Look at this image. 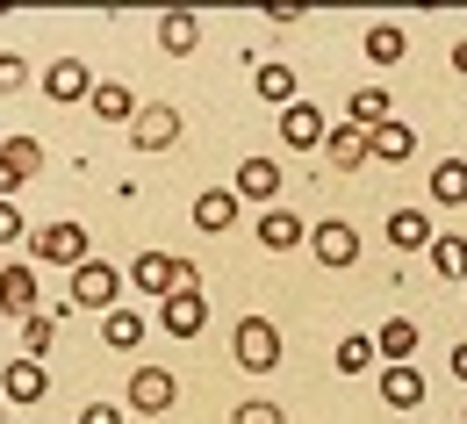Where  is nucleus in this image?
<instances>
[{
	"label": "nucleus",
	"mask_w": 467,
	"mask_h": 424,
	"mask_svg": "<svg viewBox=\"0 0 467 424\" xmlns=\"http://www.w3.org/2000/svg\"><path fill=\"white\" fill-rule=\"evenodd\" d=\"M324 151H331V166H367V159H374V144H367V129H352V122H338V129H331V144H324Z\"/></svg>",
	"instance_id": "27"
},
{
	"label": "nucleus",
	"mask_w": 467,
	"mask_h": 424,
	"mask_svg": "<svg viewBox=\"0 0 467 424\" xmlns=\"http://www.w3.org/2000/svg\"><path fill=\"white\" fill-rule=\"evenodd\" d=\"M309 252H317V266L346 274V266H359V231H352L346 216H324V223L309 231Z\"/></svg>",
	"instance_id": "6"
},
{
	"label": "nucleus",
	"mask_w": 467,
	"mask_h": 424,
	"mask_svg": "<svg viewBox=\"0 0 467 424\" xmlns=\"http://www.w3.org/2000/svg\"><path fill=\"white\" fill-rule=\"evenodd\" d=\"M0 396H7L15 410L44 403V396H51V374H44V360H7V367H0Z\"/></svg>",
	"instance_id": "12"
},
{
	"label": "nucleus",
	"mask_w": 467,
	"mask_h": 424,
	"mask_svg": "<svg viewBox=\"0 0 467 424\" xmlns=\"http://www.w3.org/2000/svg\"><path fill=\"white\" fill-rule=\"evenodd\" d=\"M431 202L439 209H461L467 202V159H439L431 166Z\"/></svg>",
	"instance_id": "25"
},
{
	"label": "nucleus",
	"mask_w": 467,
	"mask_h": 424,
	"mask_svg": "<svg viewBox=\"0 0 467 424\" xmlns=\"http://www.w3.org/2000/svg\"><path fill=\"white\" fill-rule=\"evenodd\" d=\"M202 324H209V295H202V288H180V295L159 303V331H173L180 346H187V338H202Z\"/></svg>",
	"instance_id": "9"
},
{
	"label": "nucleus",
	"mask_w": 467,
	"mask_h": 424,
	"mask_svg": "<svg viewBox=\"0 0 467 424\" xmlns=\"http://www.w3.org/2000/svg\"><path fill=\"white\" fill-rule=\"evenodd\" d=\"M29 231V216H22V202H0V244H15Z\"/></svg>",
	"instance_id": "34"
},
{
	"label": "nucleus",
	"mask_w": 467,
	"mask_h": 424,
	"mask_svg": "<svg viewBox=\"0 0 467 424\" xmlns=\"http://www.w3.org/2000/svg\"><path fill=\"white\" fill-rule=\"evenodd\" d=\"M389 101H396L389 87H359V94H352V101H346V122H352V129H381V122L396 116Z\"/></svg>",
	"instance_id": "20"
},
{
	"label": "nucleus",
	"mask_w": 467,
	"mask_h": 424,
	"mask_svg": "<svg viewBox=\"0 0 467 424\" xmlns=\"http://www.w3.org/2000/svg\"><path fill=\"white\" fill-rule=\"evenodd\" d=\"M130 144H137V151H173L180 144V109L173 101H144L137 122H130Z\"/></svg>",
	"instance_id": "7"
},
{
	"label": "nucleus",
	"mask_w": 467,
	"mask_h": 424,
	"mask_svg": "<svg viewBox=\"0 0 467 424\" xmlns=\"http://www.w3.org/2000/svg\"><path fill=\"white\" fill-rule=\"evenodd\" d=\"M231 194H237V202H266V209H274V194H281V166H274V159H237Z\"/></svg>",
	"instance_id": "14"
},
{
	"label": "nucleus",
	"mask_w": 467,
	"mask_h": 424,
	"mask_svg": "<svg viewBox=\"0 0 467 424\" xmlns=\"http://www.w3.org/2000/svg\"><path fill=\"white\" fill-rule=\"evenodd\" d=\"M0 309H7L15 324L44 309L36 303V266H29V259H7V266H0Z\"/></svg>",
	"instance_id": "13"
},
{
	"label": "nucleus",
	"mask_w": 467,
	"mask_h": 424,
	"mask_svg": "<svg viewBox=\"0 0 467 424\" xmlns=\"http://www.w3.org/2000/svg\"><path fill=\"white\" fill-rule=\"evenodd\" d=\"M231 424H288L281 418V403H266V396H252V403H237Z\"/></svg>",
	"instance_id": "32"
},
{
	"label": "nucleus",
	"mask_w": 467,
	"mask_h": 424,
	"mask_svg": "<svg viewBox=\"0 0 467 424\" xmlns=\"http://www.w3.org/2000/svg\"><path fill=\"white\" fill-rule=\"evenodd\" d=\"M29 87V58L22 51H0V94H22Z\"/></svg>",
	"instance_id": "33"
},
{
	"label": "nucleus",
	"mask_w": 467,
	"mask_h": 424,
	"mask_svg": "<svg viewBox=\"0 0 467 424\" xmlns=\"http://www.w3.org/2000/svg\"><path fill=\"white\" fill-rule=\"evenodd\" d=\"M252 94H259V101H274V109H295V72L266 58L259 72H252Z\"/></svg>",
	"instance_id": "26"
},
{
	"label": "nucleus",
	"mask_w": 467,
	"mask_h": 424,
	"mask_svg": "<svg viewBox=\"0 0 467 424\" xmlns=\"http://www.w3.org/2000/svg\"><path fill=\"white\" fill-rule=\"evenodd\" d=\"M359 51H367L374 65H396L403 58V29H396V22H374V29L359 36Z\"/></svg>",
	"instance_id": "31"
},
{
	"label": "nucleus",
	"mask_w": 467,
	"mask_h": 424,
	"mask_svg": "<svg viewBox=\"0 0 467 424\" xmlns=\"http://www.w3.org/2000/svg\"><path fill=\"white\" fill-rule=\"evenodd\" d=\"M331 360H338V374H374V367H381V346H374L367 331H352V338H338Z\"/></svg>",
	"instance_id": "28"
},
{
	"label": "nucleus",
	"mask_w": 467,
	"mask_h": 424,
	"mask_svg": "<svg viewBox=\"0 0 467 424\" xmlns=\"http://www.w3.org/2000/svg\"><path fill=\"white\" fill-rule=\"evenodd\" d=\"M36 173H44V144L36 137H7L0 144V202H15Z\"/></svg>",
	"instance_id": "5"
},
{
	"label": "nucleus",
	"mask_w": 467,
	"mask_h": 424,
	"mask_svg": "<svg viewBox=\"0 0 467 424\" xmlns=\"http://www.w3.org/2000/svg\"><path fill=\"white\" fill-rule=\"evenodd\" d=\"M173 396H180V381L166 374V367H137V374H130V410L166 418V410H173Z\"/></svg>",
	"instance_id": "11"
},
{
	"label": "nucleus",
	"mask_w": 467,
	"mask_h": 424,
	"mask_svg": "<svg viewBox=\"0 0 467 424\" xmlns=\"http://www.w3.org/2000/svg\"><path fill=\"white\" fill-rule=\"evenodd\" d=\"M29 244H36V259H44V266H72V274L94 259V238H87V223H72V216H65V223H44V231H36Z\"/></svg>",
	"instance_id": "3"
},
{
	"label": "nucleus",
	"mask_w": 467,
	"mask_h": 424,
	"mask_svg": "<svg viewBox=\"0 0 467 424\" xmlns=\"http://www.w3.org/2000/svg\"><path fill=\"white\" fill-rule=\"evenodd\" d=\"M281 144H288V151H324V144H331V122H324V109H317V101H295V109H281Z\"/></svg>",
	"instance_id": "8"
},
{
	"label": "nucleus",
	"mask_w": 467,
	"mask_h": 424,
	"mask_svg": "<svg viewBox=\"0 0 467 424\" xmlns=\"http://www.w3.org/2000/svg\"><path fill=\"white\" fill-rule=\"evenodd\" d=\"M116 295H122V266H109V259H87L79 274H72V309H116Z\"/></svg>",
	"instance_id": "4"
},
{
	"label": "nucleus",
	"mask_w": 467,
	"mask_h": 424,
	"mask_svg": "<svg viewBox=\"0 0 467 424\" xmlns=\"http://www.w3.org/2000/svg\"><path fill=\"white\" fill-rule=\"evenodd\" d=\"M453 72H461V79H467V36H461V44H453Z\"/></svg>",
	"instance_id": "36"
},
{
	"label": "nucleus",
	"mask_w": 467,
	"mask_h": 424,
	"mask_svg": "<svg viewBox=\"0 0 467 424\" xmlns=\"http://www.w3.org/2000/svg\"><path fill=\"white\" fill-rule=\"evenodd\" d=\"M367 144H374V159H381V166H403V159H417V129H410L403 116H389L381 129H367Z\"/></svg>",
	"instance_id": "16"
},
{
	"label": "nucleus",
	"mask_w": 467,
	"mask_h": 424,
	"mask_svg": "<svg viewBox=\"0 0 467 424\" xmlns=\"http://www.w3.org/2000/svg\"><path fill=\"white\" fill-rule=\"evenodd\" d=\"M259 244H266V252H295V244H302V216L274 202V209L259 216Z\"/></svg>",
	"instance_id": "22"
},
{
	"label": "nucleus",
	"mask_w": 467,
	"mask_h": 424,
	"mask_svg": "<svg viewBox=\"0 0 467 424\" xmlns=\"http://www.w3.org/2000/svg\"><path fill=\"white\" fill-rule=\"evenodd\" d=\"M231 360L244 367V374H274V367H281V331H274L266 316H237V331H231Z\"/></svg>",
	"instance_id": "2"
},
{
	"label": "nucleus",
	"mask_w": 467,
	"mask_h": 424,
	"mask_svg": "<svg viewBox=\"0 0 467 424\" xmlns=\"http://www.w3.org/2000/svg\"><path fill=\"white\" fill-rule=\"evenodd\" d=\"M431 274H446V281H467V238H461V231H446V238L431 244Z\"/></svg>",
	"instance_id": "30"
},
{
	"label": "nucleus",
	"mask_w": 467,
	"mask_h": 424,
	"mask_svg": "<svg viewBox=\"0 0 467 424\" xmlns=\"http://www.w3.org/2000/svg\"><path fill=\"white\" fill-rule=\"evenodd\" d=\"M144 331H151V324H144L137 309H109V316H101V346H116V353H137Z\"/></svg>",
	"instance_id": "23"
},
{
	"label": "nucleus",
	"mask_w": 467,
	"mask_h": 424,
	"mask_svg": "<svg viewBox=\"0 0 467 424\" xmlns=\"http://www.w3.org/2000/svg\"><path fill=\"white\" fill-rule=\"evenodd\" d=\"M194 274H202V266H194V259H173V252H137V259H130V288H137V295H159V303L180 295V288H194Z\"/></svg>",
	"instance_id": "1"
},
{
	"label": "nucleus",
	"mask_w": 467,
	"mask_h": 424,
	"mask_svg": "<svg viewBox=\"0 0 467 424\" xmlns=\"http://www.w3.org/2000/svg\"><path fill=\"white\" fill-rule=\"evenodd\" d=\"M0 418H7V396H0Z\"/></svg>",
	"instance_id": "38"
},
{
	"label": "nucleus",
	"mask_w": 467,
	"mask_h": 424,
	"mask_svg": "<svg viewBox=\"0 0 467 424\" xmlns=\"http://www.w3.org/2000/svg\"><path fill=\"white\" fill-rule=\"evenodd\" d=\"M87 109H94V116H101V122H137V109H144V101H137V94H130L122 79H101Z\"/></svg>",
	"instance_id": "21"
},
{
	"label": "nucleus",
	"mask_w": 467,
	"mask_h": 424,
	"mask_svg": "<svg viewBox=\"0 0 467 424\" xmlns=\"http://www.w3.org/2000/svg\"><path fill=\"white\" fill-rule=\"evenodd\" d=\"M79 424H122V410H116V403H87V410H79Z\"/></svg>",
	"instance_id": "35"
},
{
	"label": "nucleus",
	"mask_w": 467,
	"mask_h": 424,
	"mask_svg": "<svg viewBox=\"0 0 467 424\" xmlns=\"http://www.w3.org/2000/svg\"><path fill=\"white\" fill-rule=\"evenodd\" d=\"M94 87H101V79H94L79 58H51L44 65V101H65V109H72V101H94Z\"/></svg>",
	"instance_id": "10"
},
{
	"label": "nucleus",
	"mask_w": 467,
	"mask_h": 424,
	"mask_svg": "<svg viewBox=\"0 0 467 424\" xmlns=\"http://www.w3.org/2000/svg\"><path fill=\"white\" fill-rule=\"evenodd\" d=\"M159 44H166L173 58H187V51L202 44V15H180V7H166V15H159Z\"/></svg>",
	"instance_id": "24"
},
{
	"label": "nucleus",
	"mask_w": 467,
	"mask_h": 424,
	"mask_svg": "<svg viewBox=\"0 0 467 424\" xmlns=\"http://www.w3.org/2000/svg\"><path fill=\"white\" fill-rule=\"evenodd\" d=\"M461 424H467V410H461Z\"/></svg>",
	"instance_id": "39"
},
{
	"label": "nucleus",
	"mask_w": 467,
	"mask_h": 424,
	"mask_svg": "<svg viewBox=\"0 0 467 424\" xmlns=\"http://www.w3.org/2000/svg\"><path fill=\"white\" fill-rule=\"evenodd\" d=\"M237 209H244V202H237L231 187H202V194H194V231H209V238H223V231L237 223Z\"/></svg>",
	"instance_id": "15"
},
{
	"label": "nucleus",
	"mask_w": 467,
	"mask_h": 424,
	"mask_svg": "<svg viewBox=\"0 0 467 424\" xmlns=\"http://www.w3.org/2000/svg\"><path fill=\"white\" fill-rule=\"evenodd\" d=\"M417 338H424V331H417L410 316H389V324L374 331V346H381V367H410V360H417Z\"/></svg>",
	"instance_id": "17"
},
{
	"label": "nucleus",
	"mask_w": 467,
	"mask_h": 424,
	"mask_svg": "<svg viewBox=\"0 0 467 424\" xmlns=\"http://www.w3.org/2000/svg\"><path fill=\"white\" fill-rule=\"evenodd\" d=\"M15 331H22V360H44V353H51V338H58V316H51V309H36V316H22Z\"/></svg>",
	"instance_id": "29"
},
{
	"label": "nucleus",
	"mask_w": 467,
	"mask_h": 424,
	"mask_svg": "<svg viewBox=\"0 0 467 424\" xmlns=\"http://www.w3.org/2000/svg\"><path fill=\"white\" fill-rule=\"evenodd\" d=\"M381 403L389 410H417L424 403V374L417 367H381Z\"/></svg>",
	"instance_id": "19"
},
{
	"label": "nucleus",
	"mask_w": 467,
	"mask_h": 424,
	"mask_svg": "<svg viewBox=\"0 0 467 424\" xmlns=\"http://www.w3.org/2000/svg\"><path fill=\"white\" fill-rule=\"evenodd\" d=\"M453 374H461V381H467V338H461V346H453Z\"/></svg>",
	"instance_id": "37"
},
{
	"label": "nucleus",
	"mask_w": 467,
	"mask_h": 424,
	"mask_svg": "<svg viewBox=\"0 0 467 424\" xmlns=\"http://www.w3.org/2000/svg\"><path fill=\"white\" fill-rule=\"evenodd\" d=\"M389 244H396V252H431V244H439V231H431V216L396 209V216H389Z\"/></svg>",
	"instance_id": "18"
}]
</instances>
